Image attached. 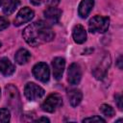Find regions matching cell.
Masks as SVG:
<instances>
[{
  "label": "cell",
  "instance_id": "1",
  "mask_svg": "<svg viewBox=\"0 0 123 123\" xmlns=\"http://www.w3.org/2000/svg\"><path fill=\"white\" fill-rule=\"evenodd\" d=\"M55 34L49 23L46 21H37L27 26L23 31V37L25 41L31 46H37L39 44L53 40Z\"/></svg>",
  "mask_w": 123,
  "mask_h": 123
},
{
  "label": "cell",
  "instance_id": "2",
  "mask_svg": "<svg viewBox=\"0 0 123 123\" xmlns=\"http://www.w3.org/2000/svg\"><path fill=\"white\" fill-rule=\"evenodd\" d=\"M5 96L8 104L14 110L19 111L21 108V101L18 89L13 85H8L5 87Z\"/></svg>",
  "mask_w": 123,
  "mask_h": 123
},
{
  "label": "cell",
  "instance_id": "3",
  "mask_svg": "<svg viewBox=\"0 0 123 123\" xmlns=\"http://www.w3.org/2000/svg\"><path fill=\"white\" fill-rule=\"evenodd\" d=\"M110 18L107 16L96 15L88 22V29L91 33H105L109 29Z\"/></svg>",
  "mask_w": 123,
  "mask_h": 123
},
{
  "label": "cell",
  "instance_id": "4",
  "mask_svg": "<svg viewBox=\"0 0 123 123\" xmlns=\"http://www.w3.org/2000/svg\"><path fill=\"white\" fill-rule=\"evenodd\" d=\"M62 105V98L57 93L50 94L41 104V110L47 112H54Z\"/></svg>",
  "mask_w": 123,
  "mask_h": 123
},
{
  "label": "cell",
  "instance_id": "5",
  "mask_svg": "<svg viewBox=\"0 0 123 123\" xmlns=\"http://www.w3.org/2000/svg\"><path fill=\"white\" fill-rule=\"evenodd\" d=\"M24 94H25V96L28 100L36 101V100L40 99L45 94V91L42 87L36 85L35 83H28L25 86Z\"/></svg>",
  "mask_w": 123,
  "mask_h": 123
},
{
  "label": "cell",
  "instance_id": "6",
  "mask_svg": "<svg viewBox=\"0 0 123 123\" xmlns=\"http://www.w3.org/2000/svg\"><path fill=\"white\" fill-rule=\"evenodd\" d=\"M33 74L35 78L42 83H46L50 78V70L45 62H38L33 67Z\"/></svg>",
  "mask_w": 123,
  "mask_h": 123
},
{
  "label": "cell",
  "instance_id": "7",
  "mask_svg": "<svg viewBox=\"0 0 123 123\" xmlns=\"http://www.w3.org/2000/svg\"><path fill=\"white\" fill-rule=\"evenodd\" d=\"M34 15H35V13H34L33 10H31L28 7H24L17 12V14L14 18L13 24H14V26H21L22 24L29 22L31 19H33Z\"/></svg>",
  "mask_w": 123,
  "mask_h": 123
},
{
  "label": "cell",
  "instance_id": "8",
  "mask_svg": "<svg viewBox=\"0 0 123 123\" xmlns=\"http://www.w3.org/2000/svg\"><path fill=\"white\" fill-rule=\"evenodd\" d=\"M67 80L70 85H78L82 78V70L78 63H72L70 64L67 72Z\"/></svg>",
  "mask_w": 123,
  "mask_h": 123
},
{
  "label": "cell",
  "instance_id": "9",
  "mask_svg": "<svg viewBox=\"0 0 123 123\" xmlns=\"http://www.w3.org/2000/svg\"><path fill=\"white\" fill-rule=\"evenodd\" d=\"M65 66V61L63 58L57 57L52 62V67H53V75L56 80H60L62 76L63 70Z\"/></svg>",
  "mask_w": 123,
  "mask_h": 123
},
{
  "label": "cell",
  "instance_id": "10",
  "mask_svg": "<svg viewBox=\"0 0 123 123\" xmlns=\"http://www.w3.org/2000/svg\"><path fill=\"white\" fill-rule=\"evenodd\" d=\"M62 15V11L55 8V7H49L44 11V17L47 20V23L49 24H56L59 22Z\"/></svg>",
  "mask_w": 123,
  "mask_h": 123
},
{
  "label": "cell",
  "instance_id": "11",
  "mask_svg": "<svg viewBox=\"0 0 123 123\" xmlns=\"http://www.w3.org/2000/svg\"><path fill=\"white\" fill-rule=\"evenodd\" d=\"M72 36H73V39L76 43L81 44L86 40V32L85 28L80 24L74 26Z\"/></svg>",
  "mask_w": 123,
  "mask_h": 123
},
{
  "label": "cell",
  "instance_id": "12",
  "mask_svg": "<svg viewBox=\"0 0 123 123\" xmlns=\"http://www.w3.org/2000/svg\"><path fill=\"white\" fill-rule=\"evenodd\" d=\"M93 6H94V0H82L78 10L79 15L82 18H86L91 12Z\"/></svg>",
  "mask_w": 123,
  "mask_h": 123
},
{
  "label": "cell",
  "instance_id": "13",
  "mask_svg": "<svg viewBox=\"0 0 123 123\" xmlns=\"http://www.w3.org/2000/svg\"><path fill=\"white\" fill-rule=\"evenodd\" d=\"M14 65L8 58L0 59V71L5 76H10L14 72Z\"/></svg>",
  "mask_w": 123,
  "mask_h": 123
},
{
  "label": "cell",
  "instance_id": "14",
  "mask_svg": "<svg viewBox=\"0 0 123 123\" xmlns=\"http://www.w3.org/2000/svg\"><path fill=\"white\" fill-rule=\"evenodd\" d=\"M83 98V94L81 92V90L79 89H71L68 92V99H69V103L72 107H77Z\"/></svg>",
  "mask_w": 123,
  "mask_h": 123
},
{
  "label": "cell",
  "instance_id": "15",
  "mask_svg": "<svg viewBox=\"0 0 123 123\" xmlns=\"http://www.w3.org/2000/svg\"><path fill=\"white\" fill-rule=\"evenodd\" d=\"M31 58V54L30 52L27 50V49H19L15 56H14V59H15V62L18 63V64H25Z\"/></svg>",
  "mask_w": 123,
  "mask_h": 123
},
{
  "label": "cell",
  "instance_id": "16",
  "mask_svg": "<svg viewBox=\"0 0 123 123\" xmlns=\"http://www.w3.org/2000/svg\"><path fill=\"white\" fill-rule=\"evenodd\" d=\"M19 6V0H7L3 6V12L7 15L12 14Z\"/></svg>",
  "mask_w": 123,
  "mask_h": 123
},
{
  "label": "cell",
  "instance_id": "17",
  "mask_svg": "<svg viewBox=\"0 0 123 123\" xmlns=\"http://www.w3.org/2000/svg\"><path fill=\"white\" fill-rule=\"evenodd\" d=\"M100 111L107 117H111L112 115H114V110L107 104H103L100 106Z\"/></svg>",
  "mask_w": 123,
  "mask_h": 123
},
{
  "label": "cell",
  "instance_id": "18",
  "mask_svg": "<svg viewBox=\"0 0 123 123\" xmlns=\"http://www.w3.org/2000/svg\"><path fill=\"white\" fill-rule=\"evenodd\" d=\"M11 113L8 109H0V123H7L10 121Z\"/></svg>",
  "mask_w": 123,
  "mask_h": 123
},
{
  "label": "cell",
  "instance_id": "19",
  "mask_svg": "<svg viewBox=\"0 0 123 123\" xmlns=\"http://www.w3.org/2000/svg\"><path fill=\"white\" fill-rule=\"evenodd\" d=\"M83 122H102L105 123V120L101 118L100 116H92V117H87L83 119Z\"/></svg>",
  "mask_w": 123,
  "mask_h": 123
},
{
  "label": "cell",
  "instance_id": "20",
  "mask_svg": "<svg viewBox=\"0 0 123 123\" xmlns=\"http://www.w3.org/2000/svg\"><path fill=\"white\" fill-rule=\"evenodd\" d=\"M8 26H9V20L3 16H0V31L8 28Z\"/></svg>",
  "mask_w": 123,
  "mask_h": 123
},
{
  "label": "cell",
  "instance_id": "21",
  "mask_svg": "<svg viewBox=\"0 0 123 123\" xmlns=\"http://www.w3.org/2000/svg\"><path fill=\"white\" fill-rule=\"evenodd\" d=\"M122 96L120 95V94H116L115 95V102H116V104H117V107L119 108V110H122V108H123V106H122Z\"/></svg>",
  "mask_w": 123,
  "mask_h": 123
},
{
  "label": "cell",
  "instance_id": "22",
  "mask_svg": "<svg viewBox=\"0 0 123 123\" xmlns=\"http://www.w3.org/2000/svg\"><path fill=\"white\" fill-rule=\"evenodd\" d=\"M60 2L61 0H47V4L49 7H56L57 5H59Z\"/></svg>",
  "mask_w": 123,
  "mask_h": 123
},
{
  "label": "cell",
  "instance_id": "23",
  "mask_svg": "<svg viewBox=\"0 0 123 123\" xmlns=\"http://www.w3.org/2000/svg\"><path fill=\"white\" fill-rule=\"evenodd\" d=\"M36 122H50V120L48 118H46V117H40V118L37 119Z\"/></svg>",
  "mask_w": 123,
  "mask_h": 123
},
{
  "label": "cell",
  "instance_id": "24",
  "mask_svg": "<svg viewBox=\"0 0 123 123\" xmlns=\"http://www.w3.org/2000/svg\"><path fill=\"white\" fill-rule=\"evenodd\" d=\"M30 2L34 5H39L41 3V0H30Z\"/></svg>",
  "mask_w": 123,
  "mask_h": 123
},
{
  "label": "cell",
  "instance_id": "25",
  "mask_svg": "<svg viewBox=\"0 0 123 123\" xmlns=\"http://www.w3.org/2000/svg\"><path fill=\"white\" fill-rule=\"evenodd\" d=\"M121 62H122V57H119V59L117 60V65H118V67L121 69L122 68V65H121Z\"/></svg>",
  "mask_w": 123,
  "mask_h": 123
},
{
  "label": "cell",
  "instance_id": "26",
  "mask_svg": "<svg viewBox=\"0 0 123 123\" xmlns=\"http://www.w3.org/2000/svg\"><path fill=\"white\" fill-rule=\"evenodd\" d=\"M4 2H5V0H0V6H1V5H2Z\"/></svg>",
  "mask_w": 123,
  "mask_h": 123
},
{
  "label": "cell",
  "instance_id": "27",
  "mask_svg": "<svg viewBox=\"0 0 123 123\" xmlns=\"http://www.w3.org/2000/svg\"><path fill=\"white\" fill-rule=\"evenodd\" d=\"M0 47H1V42H0Z\"/></svg>",
  "mask_w": 123,
  "mask_h": 123
},
{
  "label": "cell",
  "instance_id": "28",
  "mask_svg": "<svg viewBox=\"0 0 123 123\" xmlns=\"http://www.w3.org/2000/svg\"><path fill=\"white\" fill-rule=\"evenodd\" d=\"M0 94H1V90H0Z\"/></svg>",
  "mask_w": 123,
  "mask_h": 123
}]
</instances>
